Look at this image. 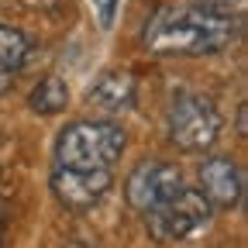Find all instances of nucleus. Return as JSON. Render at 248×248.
I'll return each instance as SVG.
<instances>
[{
  "label": "nucleus",
  "mask_w": 248,
  "mask_h": 248,
  "mask_svg": "<svg viewBox=\"0 0 248 248\" xmlns=\"http://www.w3.org/2000/svg\"><path fill=\"white\" fill-rule=\"evenodd\" d=\"M197 190L207 197V203L214 210H234L241 203V193H245V172H241L238 162L214 155V159H207L200 166V186Z\"/></svg>",
  "instance_id": "obj_7"
},
{
  "label": "nucleus",
  "mask_w": 248,
  "mask_h": 248,
  "mask_svg": "<svg viewBox=\"0 0 248 248\" xmlns=\"http://www.w3.org/2000/svg\"><path fill=\"white\" fill-rule=\"evenodd\" d=\"M183 186L186 183H183L179 166L162 162V159H145V162H138L131 169L128 186H124V197H128V203L138 214H145L152 207H159L162 200H169L172 193H179Z\"/></svg>",
  "instance_id": "obj_5"
},
{
  "label": "nucleus",
  "mask_w": 248,
  "mask_h": 248,
  "mask_svg": "<svg viewBox=\"0 0 248 248\" xmlns=\"http://www.w3.org/2000/svg\"><path fill=\"white\" fill-rule=\"evenodd\" d=\"M31 55V38L14 24H0V76L17 73Z\"/></svg>",
  "instance_id": "obj_10"
},
{
  "label": "nucleus",
  "mask_w": 248,
  "mask_h": 248,
  "mask_svg": "<svg viewBox=\"0 0 248 248\" xmlns=\"http://www.w3.org/2000/svg\"><path fill=\"white\" fill-rule=\"evenodd\" d=\"M214 207L207 203V197L200 190H190L183 186L179 193H172L169 200H162L159 207L145 210V231L155 238V241H186L193 238L207 221H210Z\"/></svg>",
  "instance_id": "obj_3"
},
{
  "label": "nucleus",
  "mask_w": 248,
  "mask_h": 248,
  "mask_svg": "<svg viewBox=\"0 0 248 248\" xmlns=\"http://www.w3.org/2000/svg\"><path fill=\"white\" fill-rule=\"evenodd\" d=\"M238 131L245 135V107H238Z\"/></svg>",
  "instance_id": "obj_12"
},
{
  "label": "nucleus",
  "mask_w": 248,
  "mask_h": 248,
  "mask_svg": "<svg viewBox=\"0 0 248 248\" xmlns=\"http://www.w3.org/2000/svg\"><path fill=\"white\" fill-rule=\"evenodd\" d=\"M93 4V14H97V24L107 31L114 28V14H117V0H90Z\"/></svg>",
  "instance_id": "obj_11"
},
{
  "label": "nucleus",
  "mask_w": 248,
  "mask_h": 248,
  "mask_svg": "<svg viewBox=\"0 0 248 248\" xmlns=\"http://www.w3.org/2000/svg\"><path fill=\"white\" fill-rule=\"evenodd\" d=\"M124 145L128 131L114 121H73L55 138V166L66 169H110Z\"/></svg>",
  "instance_id": "obj_2"
},
{
  "label": "nucleus",
  "mask_w": 248,
  "mask_h": 248,
  "mask_svg": "<svg viewBox=\"0 0 248 248\" xmlns=\"http://www.w3.org/2000/svg\"><path fill=\"white\" fill-rule=\"evenodd\" d=\"M135 97H138V79H135L131 69H107L104 76H97V83L86 93L90 107L107 110V114L128 110L135 104Z\"/></svg>",
  "instance_id": "obj_8"
},
{
  "label": "nucleus",
  "mask_w": 248,
  "mask_h": 248,
  "mask_svg": "<svg viewBox=\"0 0 248 248\" xmlns=\"http://www.w3.org/2000/svg\"><path fill=\"white\" fill-rule=\"evenodd\" d=\"M221 138V114L200 93H176L169 104V141L183 152H207Z\"/></svg>",
  "instance_id": "obj_4"
},
{
  "label": "nucleus",
  "mask_w": 248,
  "mask_h": 248,
  "mask_svg": "<svg viewBox=\"0 0 248 248\" xmlns=\"http://www.w3.org/2000/svg\"><path fill=\"white\" fill-rule=\"evenodd\" d=\"M238 38V21L214 4L162 7L145 28V48L159 55H214Z\"/></svg>",
  "instance_id": "obj_1"
},
{
  "label": "nucleus",
  "mask_w": 248,
  "mask_h": 248,
  "mask_svg": "<svg viewBox=\"0 0 248 248\" xmlns=\"http://www.w3.org/2000/svg\"><path fill=\"white\" fill-rule=\"evenodd\" d=\"M66 104H69V86H66V79H59V76L38 79V86L31 90V97H28V107L35 114H42V117L62 114Z\"/></svg>",
  "instance_id": "obj_9"
},
{
  "label": "nucleus",
  "mask_w": 248,
  "mask_h": 248,
  "mask_svg": "<svg viewBox=\"0 0 248 248\" xmlns=\"http://www.w3.org/2000/svg\"><path fill=\"white\" fill-rule=\"evenodd\" d=\"M0 248H4V217H0Z\"/></svg>",
  "instance_id": "obj_13"
},
{
  "label": "nucleus",
  "mask_w": 248,
  "mask_h": 248,
  "mask_svg": "<svg viewBox=\"0 0 248 248\" xmlns=\"http://www.w3.org/2000/svg\"><path fill=\"white\" fill-rule=\"evenodd\" d=\"M52 193L55 200L66 207V210H90L97 207L107 190H110V169H66V166H55L52 169Z\"/></svg>",
  "instance_id": "obj_6"
}]
</instances>
